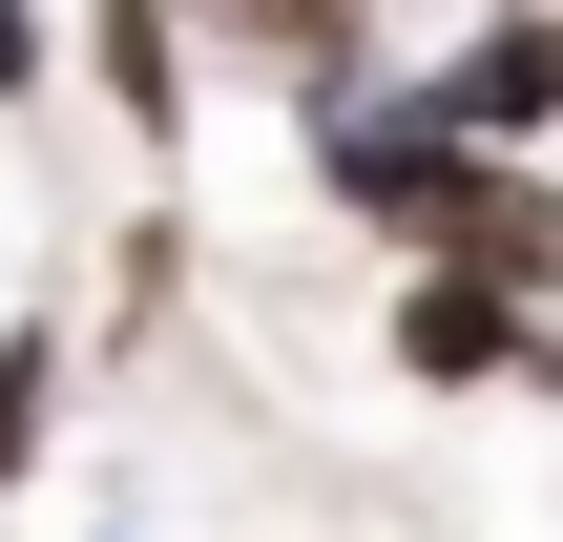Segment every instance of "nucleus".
I'll list each match as a JSON object with an SVG mask.
<instances>
[{"instance_id": "3", "label": "nucleus", "mask_w": 563, "mask_h": 542, "mask_svg": "<svg viewBox=\"0 0 563 542\" xmlns=\"http://www.w3.org/2000/svg\"><path fill=\"white\" fill-rule=\"evenodd\" d=\"M188 42H209V84H272V104L397 84V21H376V0H188Z\"/></svg>"}, {"instance_id": "5", "label": "nucleus", "mask_w": 563, "mask_h": 542, "mask_svg": "<svg viewBox=\"0 0 563 542\" xmlns=\"http://www.w3.org/2000/svg\"><path fill=\"white\" fill-rule=\"evenodd\" d=\"M63 376H84V334H63V292H21V313H0V501L42 480V439H63Z\"/></svg>"}, {"instance_id": "4", "label": "nucleus", "mask_w": 563, "mask_h": 542, "mask_svg": "<svg viewBox=\"0 0 563 542\" xmlns=\"http://www.w3.org/2000/svg\"><path fill=\"white\" fill-rule=\"evenodd\" d=\"M63 84L167 167L188 125H209V42H188V0H84V42H63Z\"/></svg>"}, {"instance_id": "1", "label": "nucleus", "mask_w": 563, "mask_h": 542, "mask_svg": "<svg viewBox=\"0 0 563 542\" xmlns=\"http://www.w3.org/2000/svg\"><path fill=\"white\" fill-rule=\"evenodd\" d=\"M376 376L397 397H563V313L501 272H397L376 292Z\"/></svg>"}, {"instance_id": "2", "label": "nucleus", "mask_w": 563, "mask_h": 542, "mask_svg": "<svg viewBox=\"0 0 563 542\" xmlns=\"http://www.w3.org/2000/svg\"><path fill=\"white\" fill-rule=\"evenodd\" d=\"M460 146H563V0H460V42L397 63Z\"/></svg>"}, {"instance_id": "6", "label": "nucleus", "mask_w": 563, "mask_h": 542, "mask_svg": "<svg viewBox=\"0 0 563 542\" xmlns=\"http://www.w3.org/2000/svg\"><path fill=\"white\" fill-rule=\"evenodd\" d=\"M42 104H63V21H42V0H0V125H42Z\"/></svg>"}]
</instances>
